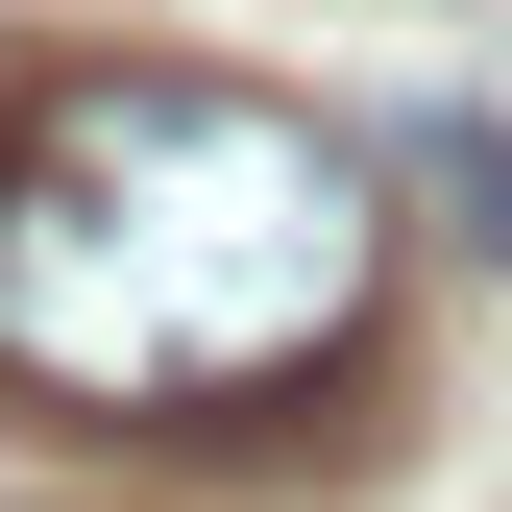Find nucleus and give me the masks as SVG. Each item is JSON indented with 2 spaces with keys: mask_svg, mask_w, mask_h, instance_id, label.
Listing matches in <instances>:
<instances>
[{
  "mask_svg": "<svg viewBox=\"0 0 512 512\" xmlns=\"http://www.w3.org/2000/svg\"><path fill=\"white\" fill-rule=\"evenodd\" d=\"M391 196H415L439 244L512 269V98H415V122H391Z\"/></svg>",
  "mask_w": 512,
  "mask_h": 512,
  "instance_id": "obj_2",
  "label": "nucleus"
},
{
  "mask_svg": "<svg viewBox=\"0 0 512 512\" xmlns=\"http://www.w3.org/2000/svg\"><path fill=\"white\" fill-rule=\"evenodd\" d=\"M391 366V147L171 49H0V391L74 439H342Z\"/></svg>",
  "mask_w": 512,
  "mask_h": 512,
  "instance_id": "obj_1",
  "label": "nucleus"
}]
</instances>
